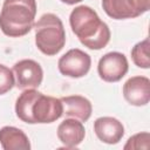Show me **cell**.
Here are the masks:
<instances>
[{"label": "cell", "mask_w": 150, "mask_h": 150, "mask_svg": "<svg viewBox=\"0 0 150 150\" xmlns=\"http://www.w3.org/2000/svg\"><path fill=\"white\" fill-rule=\"evenodd\" d=\"M69 23L73 33L80 42L93 50L104 48L110 40V29L97 13L89 6H77L69 15Z\"/></svg>", "instance_id": "1"}, {"label": "cell", "mask_w": 150, "mask_h": 150, "mask_svg": "<svg viewBox=\"0 0 150 150\" xmlns=\"http://www.w3.org/2000/svg\"><path fill=\"white\" fill-rule=\"evenodd\" d=\"M35 15V0H4L0 12V29L9 38L23 36L33 28Z\"/></svg>", "instance_id": "2"}, {"label": "cell", "mask_w": 150, "mask_h": 150, "mask_svg": "<svg viewBox=\"0 0 150 150\" xmlns=\"http://www.w3.org/2000/svg\"><path fill=\"white\" fill-rule=\"evenodd\" d=\"M33 28L35 30V45L42 54L53 56L62 50L66 45V32L57 15L53 13L43 14Z\"/></svg>", "instance_id": "3"}, {"label": "cell", "mask_w": 150, "mask_h": 150, "mask_svg": "<svg viewBox=\"0 0 150 150\" xmlns=\"http://www.w3.org/2000/svg\"><path fill=\"white\" fill-rule=\"evenodd\" d=\"M102 7L115 20L132 19L150 9V0H102Z\"/></svg>", "instance_id": "4"}, {"label": "cell", "mask_w": 150, "mask_h": 150, "mask_svg": "<svg viewBox=\"0 0 150 150\" xmlns=\"http://www.w3.org/2000/svg\"><path fill=\"white\" fill-rule=\"evenodd\" d=\"M63 105L60 98L47 96L40 93L30 107V116L33 124L53 123L62 116Z\"/></svg>", "instance_id": "5"}, {"label": "cell", "mask_w": 150, "mask_h": 150, "mask_svg": "<svg viewBox=\"0 0 150 150\" xmlns=\"http://www.w3.org/2000/svg\"><path fill=\"white\" fill-rule=\"evenodd\" d=\"M91 66V59L86 52L73 48L63 54L57 62L59 71L71 79H80L88 74Z\"/></svg>", "instance_id": "6"}, {"label": "cell", "mask_w": 150, "mask_h": 150, "mask_svg": "<svg viewBox=\"0 0 150 150\" xmlns=\"http://www.w3.org/2000/svg\"><path fill=\"white\" fill-rule=\"evenodd\" d=\"M127 56L120 52H110L103 55L97 64V73L105 82H118L128 73Z\"/></svg>", "instance_id": "7"}, {"label": "cell", "mask_w": 150, "mask_h": 150, "mask_svg": "<svg viewBox=\"0 0 150 150\" xmlns=\"http://www.w3.org/2000/svg\"><path fill=\"white\" fill-rule=\"evenodd\" d=\"M13 74L15 76V86L18 89H35L43 79V70L41 66L30 59L18 61L13 66Z\"/></svg>", "instance_id": "8"}, {"label": "cell", "mask_w": 150, "mask_h": 150, "mask_svg": "<svg viewBox=\"0 0 150 150\" xmlns=\"http://www.w3.org/2000/svg\"><path fill=\"white\" fill-rule=\"evenodd\" d=\"M124 100L135 107L146 105L150 101V80L145 76H132L123 84Z\"/></svg>", "instance_id": "9"}, {"label": "cell", "mask_w": 150, "mask_h": 150, "mask_svg": "<svg viewBox=\"0 0 150 150\" xmlns=\"http://www.w3.org/2000/svg\"><path fill=\"white\" fill-rule=\"evenodd\" d=\"M94 131L97 138L107 144H117L124 136V127L115 117L103 116L94 122Z\"/></svg>", "instance_id": "10"}, {"label": "cell", "mask_w": 150, "mask_h": 150, "mask_svg": "<svg viewBox=\"0 0 150 150\" xmlns=\"http://www.w3.org/2000/svg\"><path fill=\"white\" fill-rule=\"evenodd\" d=\"M86 136V129L81 121L76 118H64L57 127V138L69 149L76 148L82 143Z\"/></svg>", "instance_id": "11"}, {"label": "cell", "mask_w": 150, "mask_h": 150, "mask_svg": "<svg viewBox=\"0 0 150 150\" xmlns=\"http://www.w3.org/2000/svg\"><path fill=\"white\" fill-rule=\"evenodd\" d=\"M60 100L63 105L62 115L64 117H71L81 122H86L91 116L93 105L87 97L81 95H71L61 97Z\"/></svg>", "instance_id": "12"}, {"label": "cell", "mask_w": 150, "mask_h": 150, "mask_svg": "<svg viewBox=\"0 0 150 150\" xmlns=\"http://www.w3.org/2000/svg\"><path fill=\"white\" fill-rule=\"evenodd\" d=\"M0 144L4 150H29L30 142L19 128L6 125L0 129Z\"/></svg>", "instance_id": "13"}, {"label": "cell", "mask_w": 150, "mask_h": 150, "mask_svg": "<svg viewBox=\"0 0 150 150\" xmlns=\"http://www.w3.org/2000/svg\"><path fill=\"white\" fill-rule=\"evenodd\" d=\"M40 94L36 89H25L15 102V114L19 120H21L25 123L33 124V120L30 116V107L36 98V96Z\"/></svg>", "instance_id": "14"}, {"label": "cell", "mask_w": 150, "mask_h": 150, "mask_svg": "<svg viewBox=\"0 0 150 150\" xmlns=\"http://www.w3.org/2000/svg\"><path fill=\"white\" fill-rule=\"evenodd\" d=\"M149 39H144L137 42L131 49V59L134 63L143 69H149L150 67V57H149Z\"/></svg>", "instance_id": "15"}, {"label": "cell", "mask_w": 150, "mask_h": 150, "mask_svg": "<svg viewBox=\"0 0 150 150\" xmlns=\"http://www.w3.org/2000/svg\"><path fill=\"white\" fill-rule=\"evenodd\" d=\"M15 86L13 70L8 67L0 64V95L8 93Z\"/></svg>", "instance_id": "16"}, {"label": "cell", "mask_w": 150, "mask_h": 150, "mask_svg": "<svg viewBox=\"0 0 150 150\" xmlns=\"http://www.w3.org/2000/svg\"><path fill=\"white\" fill-rule=\"evenodd\" d=\"M149 141H150V134L149 132H139L134 136H131L125 145L124 149H149Z\"/></svg>", "instance_id": "17"}, {"label": "cell", "mask_w": 150, "mask_h": 150, "mask_svg": "<svg viewBox=\"0 0 150 150\" xmlns=\"http://www.w3.org/2000/svg\"><path fill=\"white\" fill-rule=\"evenodd\" d=\"M60 1H62L63 4H67V5H75V4L81 2L82 0H60Z\"/></svg>", "instance_id": "18"}]
</instances>
